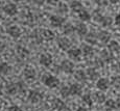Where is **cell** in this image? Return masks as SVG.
I'll return each mask as SVG.
<instances>
[{
  "label": "cell",
  "instance_id": "27",
  "mask_svg": "<svg viewBox=\"0 0 120 111\" xmlns=\"http://www.w3.org/2000/svg\"><path fill=\"white\" fill-rule=\"evenodd\" d=\"M87 74H88V76H89V78L91 80H95V79H97V78L99 77L98 72L96 71L95 69H88Z\"/></svg>",
  "mask_w": 120,
  "mask_h": 111
},
{
  "label": "cell",
  "instance_id": "3",
  "mask_svg": "<svg viewBox=\"0 0 120 111\" xmlns=\"http://www.w3.org/2000/svg\"><path fill=\"white\" fill-rule=\"evenodd\" d=\"M39 61H40V64H42L43 66L48 68L52 63V56L50 54H48V53H43V54H41Z\"/></svg>",
  "mask_w": 120,
  "mask_h": 111
},
{
  "label": "cell",
  "instance_id": "22",
  "mask_svg": "<svg viewBox=\"0 0 120 111\" xmlns=\"http://www.w3.org/2000/svg\"><path fill=\"white\" fill-rule=\"evenodd\" d=\"M11 68L8 63H6V62H1L0 63V74L1 75H8L11 72Z\"/></svg>",
  "mask_w": 120,
  "mask_h": 111
},
{
  "label": "cell",
  "instance_id": "40",
  "mask_svg": "<svg viewBox=\"0 0 120 111\" xmlns=\"http://www.w3.org/2000/svg\"><path fill=\"white\" fill-rule=\"evenodd\" d=\"M4 50H5V44L0 42V53H2Z\"/></svg>",
  "mask_w": 120,
  "mask_h": 111
},
{
  "label": "cell",
  "instance_id": "28",
  "mask_svg": "<svg viewBox=\"0 0 120 111\" xmlns=\"http://www.w3.org/2000/svg\"><path fill=\"white\" fill-rule=\"evenodd\" d=\"M105 108L109 110H113V109H116L117 108V102L110 99V100L105 101Z\"/></svg>",
  "mask_w": 120,
  "mask_h": 111
},
{
  "label": "cell",
  "instance_id": "13",
  "mask_svg": "<svg viewBox=\"0 0 120 111\" xmlns=\"http://www.w3.org/2000/svg\"><path fill=\"white\" fill-rule=\"evenodd\" d=\"M52 106H53L54 109H56L57 111H64L66 110V104L64 103L61 99H54L53 103H52Z\"/></svg>",
  "mask_w": 120,
  "mask_h": 111
},
{
  "label": "cell",
  "instance_id": "9",
  "mask_svg": "<svg viewBox=\"0 0 120 111\" xmlns=\"http://www.w3.org/2000/svg\"><path fill=\"white\" fill-rule=\"evenodd\" d=\"M57 44H59L60 49H62L64 51L70 50L69 48H70V46H71V42L68 38H60L59 40H57Z\"/></svg>",
  "mask_w": 120,
  "mask_h": 111
},
{
  "label": "cell",
  "instance_id": "16",
  "mask_svg": "<svg viewBox=\"0 0 120 111\" xmlns=\"http://www.w3.org/2000/svg\"><path fill=\"white\" fill-rule=\"evenodd\" d=\"M98 40L101 42V43H109V41H110V38H111V34L109 33L108 31H105V30H102V31H100L98 33Z\"/></svg>",
  "mask_w": 120,
  "mask_h": 111
},
{
  "label": "cell",
  "instance_id": "25",
  "mask_svg": "<svg viewBox=\"0 0 120 111\" xmlns=\"http://www.w3.org/2000/svg\"><path fill=\"white\" fill-rule=\"evenodd\" d=\"M76 30V27H74L72 24H70V23H67L65 24V26H64V34H71L73 31Z\"/></svg>",
  "mask_w": 120,
  "mask_h": 111
},
{
  "label": "cell",
  "instance_id": "17",
  "mask_svg": "<svg viewBox=\"0 0 120 111\" xmlns=\"http://www.w3.org/2000/svg\"><path fill=\"white\" fill-rule=\"evenodd\" d=\"M41 35H42V38L46 41H52L55 36L53 32L51 30H49V29H43V30L41 31Z\"/></svg>",
  "mask_w": 120,
  "mask_h": 111
},
{
  "label": "cell",
  "instance_id": "12",
  "mask_svg": "<svg viewBox=\"0 0 120 111\" xmlns=\"http://www.w3.org/2000/svg\"><path fill=\"white\" fill-rule=\"evenodd\" d=\"M69 88H70V94H72V96H79V94H82V88L77 83L71 84L70 86H69Z\"/></svg>",
  "mask_w": 120,
  "mask_h": 111
},
{
  "label": "cell",
  "instance_id": "21",
  "mask_svg": "<svg viewBox=\"0 0 120 111\" xmlns=\"http://www.w3.org/2000/svg\"><path fill=\"white\" fill-rule=\"evenodd\" d=\"M100 56H101V59H102L103 61H107V62L111 61L113 58H114L113 55H112V53H111L110 51H108V50H102L101 51Z\"/></svg>",
  "mask_w": 120,
  "mask_h": 111
},
{
  "label": "cell",
  "instance_id": "29",
  "mask_svg": "<svg viewBox=\"0 0 120 111\" xmlns=\"http://www.w3.org/2000/svg\"><path fill=\"white\" fill-rule=\"evenodd\" d=\"M94 99H95V101L99 104L105 102V96L103 94H101V92H95V94H94Z\"/></svg>",
  "mask_w": 120,
  "mask_h": 111
},
{
  "label": "cell",
  "instance_id": "42",
  "mask_svg": "<svg viewBox=\"0 0 120 111\" xmlns=\"http://www.w3.org/2000/svg\"><path fill=\"white\" fill-rule=\"evenodd\" d=\"M77 111H87V109H86L85 107H79V108L77 109Z\"/></svg>",
  "mask_w": 120,
  "mask_h": 111
},
{
  "label": "cell",
  "instance_id": "4",
  "mask_svg": "<svg viewBox=\"0 0 120 111\" xmlns=\"http://www.w3.org/2000/svg\"><path fill=\"white\" fill-rule=\"evenodd\" d=\"M61 70L67 74H71L73 73V70H74V64H73L72 61L67 60V59L63 60L61 63Z\"/></svg>",
  "mask_w": 120,
  "mask_h": 111
},
{
  "label": "cell",
  "instance_id": "20",
  "mask_svg": "<svg viewBox=\"0 0 120 111\" xmlns=\"http://www.w3.org/2000/svg\"><path fill=\"white\" fill-rule=\"evenodd\" d=\"M74 77H75L76 80L85 82V81L87 80V74H86V72H84L82 70H77L74 73Z\"/></svg>",
  "mask_w": 120,
  "mask_h": 111
},
{
  "label": "cell",
  "instance_id": "26",
  "mask_svg": "<svg viewBox=\"0 0 120 111\" xmlns=\"http://www.w3.org/2000/svg\"><path fill=\"white\" fill-rule=\"evenodd\" d=\"M78 17H79V19L82 21H84V22L90 21V19H91V15H90L86 10H82V11H80V13L78 14Z\"/></svg>",
  "mask_w": 120,
  "mask_h": 111
},
{
  "label": "cell",
  "instance_id": "15",
  "mask_svg": "<svg viewBox=\"0 0 120 111\" xmlns=\"http://www.w3.org/2000/svg\"><path fill=\"white\" fill-rule=\"evenodd\" d=\"M70 8L73 11H75V13H78L79 14L80 11L82 10V3L80 1H71L70 2Z\"/></svg>",
  "mask_w": 120,
  "mask_h": 111
},
{
  "label": "cell",
  "instance_id": "34",
  "mask_svg": "<svg viewBox=\"0 0 120 111\" xmlns=\"http://www.w3.org/2000/svg\"><path fill=\"white\" fill-rule=\"evenodd\" d=\"M17 86H18V91L19 92H24L25 89H26V85L23 81H19L17 82Z\"/></svg>",
  "mask_w": 120,
  "mask_h": 111
},
{
  "label": "cell",
  "instance_id": "32",
  "mask_svg": "<svg viewBox=\"0 0 120 111\" xmlns=\"http://www.w3.org/2000/svg\"><path fill=\"white\" fill-rule=\"evenodd\" d=\"M60 92H61L62 97L67 98V97L70 96V88H69V86H63L61 89H60Z\"/></svg>",
  "mask_w": 120,
  "mask_h": 111
},
{
  "label": "cell",
  "instance_id": "18",
  "mask_svg": "<svg viewBox=\"0 0 120 111\" xmlns=\"http://www.w3.org/2000/svg\"><path fill=\"white\" fill-rule=\"evenodd\" d=\"M76 32L78 33V35L80 36H86L88 34V28L84 23H79L76 26Z\"/></svg>",
  "mask_w": 120,
  "mask_h": 111
},
{
  "label": "cell",
  "instance_id": "41",
  "mask_svg": "<svg viewBox=\"0 0 120 111\" xmlns=\"http://www.w3.org/2000/svg\"><path fill=\"white\" fill-rule=\"evenodd\" d=\"M115 23H116L117 25H120V14H118V15L115 17Z\"/></svg>",
  "mask_w": 120,
  "mask_h": 111
},
{
  "label": "cell",
  "instance_id": "33",
  "mask_svg": "<svg viewBox=\"0 0 120 111\" xmlns=\"http://www.w3.org/2000/svg\"><path fill=\"white\" fill-rule=\"evenodd\" d=\"M113 23V19L111 17H105L102 20V22H101V24H102V26L105 27H108V26H111Z\"/></svg>",
  "mask_w": 120,
  "mask_h": 111
},
{
  "label": "cell",
  "instance_id": "5",
  "mask_svg": "<svg viewBox=\"0 0 120 111\" xmlns=\"http://www.w3.org/2000/svg\"><path fill=\"white\" fill-rule=\"evenodd\" d=\"M3 11L8 16H15L18 13L17 5L15 3H8L3 6Z\"/></svg>",
  "mask_w": 120,
  "mask_h": 111
},
{
  "label": "cell",
  "instance_id": "35",
  "mask_svg": "<svg viewBox=\"0 0 120 111\" xmlns=\"http://www.w3.org/2000/svg\"><path fill=\"white\" fill-rule=\"evenodd\" d=\"M59 10L61 13H67V10H68V6H67V4H65L64 2H61V3L59 4Z\"/></svg>",
  "mask_w": 120,
  "mask_h": 111
},
{
  "label": "cell",
  "instance_id": "7",
  "mask_svg": "<svg viewBox=\"0 0 120 111\" xmlns=\"http://www.w3.org/2000/svg\"><path fill=\"white\" fill-rule=\"evenodd\" d=\"M96 86H97V88L99 89V90L105 91V90H107V89L109 88L110 81L108 80L107 78H99L97 83H96Z\"/></svg>",
  "mask_w": 120,
  "mask_h": 111
},
{
  "label": "cell",
  "instance_id": "8",
  "mask_svg": "<svg viewBox=\"0 0 120 111\" xmlns=\"http://www.w3.org/2000/svg\"><path fill=\"white\" fill-rule=\"evenodd\" d=\"M6 32L14 38H18L20 35H21V29H20L18 26H16V25H11V26H10L8 28V30H6Z\"/></svg>",
  "mask_w": 120,
  "mask_h": 111
},
{
  "label": "cell",
  "instance_id": "36",
  "mask_svg": "<svg viewBox=\"0 0 120 111\" xmlns=\"http://www.w3.org/2000/svg\"><path fill=\"white\" fill-rule=\"evenodd\" d=\"M103 16L102 15H100L99 13H95L94 14V20L96 21V22H99V23H101L102 22V20H103Z\"/></svg>",
  "mask_w": 120,
  "mask_h": 111
},
{
  "label": "cell",
  "instance_id": "19",
  "mask_svg": "<svg viewBox=\"0 0 120 111\" xmlns=\"http://www.w3.org/2000/svg\"><path fill=\"white\" fill-rule=\"evenodd\" d=\"M82 54H84V56L86 57H92L93 56V53H94V49L92 48V46L90 45H85L84 47H82Z\"/></svg>",
  "mask_w": 120,
  "mask_h": 111
},
{
  "label": "cell",
  "instance_id": "23",
  "mask_svg": "<svg viewBox=\"0 0 120 111\" xmlns=\"http://www.w3.org/2000/svg\"><path fill=\"white\" fill-rule=\"evenodd\" d=\"M108 47H109L110 52H119L120 51V45L117 41H111Z\"/></svg>",
  "mask_w": 120,
  "mask_h": 111
},
{
  "label": "cell",
  "instance_id": "44",
  "mask_svg": "<svg viewBox=\"0 0 120 111\" xmlns=\"http://www.w3.org/2000/svg\"><path fill=\"white\" fill-rule=\"evenodd\" d=\"M1 107H2V103H1V100H0V110H1Z\"/></svg>",
  "mask_w": 120,
  "mask_h": 111
},
{
  "label": "cell",
  "instance_id": "37",
  "mask_svg": "<svg viewBox=\"0 0 120 111\" xmlns=\"http://www.w3.org/2000/svg\"><path fill=\"white\" fill-rule=\"evenodd\" d=\"M113 85H115V86H118L120 87V77H114L113 78V81H112Z\"/></svg>",
  "mask_w": 120,
  "mask_h": 111
},
{
  "label": "cell",
  "instance_id": "39",
  "mask_svg": "<svg viewBox=\"0 0 120 111\" xmlns=\"http://www.w3.org/2000/svg\"><path fill=\"white\" fill-rule=\"evenodd\" d=\"M113 68H114V70L116 71V72L120 73V62H116V63L113 66Z\"/></svg>",
  "mask_w": 120,
  "mask_h": 111
},
{
  "label": "cell",
  "instance_id": "24",
  "mask_svg": "<svg viewBox=\"0 0 120 111\" xmlns=\"http://www.w3.org/2000/svg\"><path fill=\"white\" fill-rule=\"evenodd\" d=\"M97 38H98V36L96 35L95 33H93V32H90V33H88L86 35V42L89 43L90 45H94V44H96Z\"/></svg>",
  "mask_w": 120,
  "mask_h": 111
},
{
  "label": "cell",
  "instance_id": "14",
  "mask_svg": "<svg viewBox=\"0 0 120 111\" xmlns=\"http://www.w3.org/2000/svg\"><path fill=\"white\" fill-rule=\"evenodd\" d=\"M5 91H6V94H10V96H13V94L19 92V91H18L17 83H14V82L8 83V84L6 85V87H5Z\"/></svg>",
  "mask_w": 120,
  "mask_h": 111
},
{
  "label": "cell",
  "instance_id": "6",
  "mask_svg": "<svg viewBox=\"0 0 120 111\" xmlns=\"http://www.w3.org/2000/svg\"><path fill=\"white\" fill-rule=\"evenodd\" d=\"M65 23V19L59 16H51L50 17V24L52 27H62Z\"/></svg>",
  "mask_w": 120,
  "mask_h": 111
},
{
  "label": "cell",
  "instance_id": "1",
  "mask_svg": "<svg viewBox=\"0 0 120 111\" xmlns=\"http://www.w3.org/2000/svg\"><path fill=\"white\" fill-rule=\"evenodd\" d=\"M43 83L46 85V86L50 87V88H54V87H57L60 84V80L57 79L56 77L50 75V74H45L42 78Z\"/></svg>",
  "mask_w": 120,
  "mask_h": 111
},
{
  "label": "cell",
  "instance_id": "43",
  "mask_svg": "<svg viewBox=\"0 0 120 111\" xmlns=\"http://www.w3.org/2000/svg\"><path fill=\"white\" fill-rule=\"evenodd\" d=\"M48 2V3H50V4H53V5H54V4H56V2H55V1H47Z\"/></svg>",
  "mask_w": 120,
  "mask_h": 111
},
{
  "label": "cell",
  "instance_id": "30",
  "mask_svg": "<svg viewBox=\"0 0 120 111\" xmlns=\"http://www.w3.org/2000/svg\"><path fill=\"white\" fill-rule=\"evenodd\" d=\"M82 102H84L85 104H87L88 106H90L91 107L92 105H93V101H92V97L90 94H86L82 96Z\"/></svg>",
  "mask_w": 120,
  "mask_h": 111
},
{
  "label": "cell",
  "instance_id": "11",
  "mask_svg": "<svg viewBox=\"0 0 120 111\" xmlns=\"http://www.w3.org/2000/svg\"><path fill=\"white\" fill-rule=\"evenodd\" d=\"M82 53V51L80 49H78V48H73V49H70L68 51V56H69V58L76 60V59H78L80 57Z\"/></svg>",
  "mask_w": 120,
  "mask_h": 111
},
{
  "label": "cell",
  "instance_id": "38",
  "mask_svg": "<svg viewBox=\"0 0 120 111\" xmlns=\"http://www.w3.org/2000/svg\"><path fill=\"white\" fill-rule=\"evenodd\" d=\"M8 111H23L19 106H16V105H13L8 108Z\"/></svg>",
  "mask_w": 120,
  "mask_h": 111
},
{
  "label": "cell",
  "instance_id": "10",
  "mask_svg": "<svg viewBox=\"0 0 120 111\" xmlns=\"http://www.w3.org/2000/svg\"><path fill=\"white\" fill-rule=\"evenodd\" d=\"M23 76L27 80H34L37 76V73L33 68H25L24 71H23Z\"/></svg>",
  "mask_w": 120,
  "mask_h": 111
},
{
  "label": "cell",
  "instance_id": "2",
  "mask_svg": "<svg viewBox=\"0 0 120 111\" xmlns=\"http://www.w3.org/2000/svg\"><path fill=\"white\" fill-rule=\"evenodd\" d=\"M43 99V96L40 91L38 90H30L28 94V97H27V100L30 102L31 104H37L39 103L41 100Z\"/></svg>",
  "mask_w": 120,
  "mask_h": 111
},
{
  "label": "cell",
  "instance_id": "31",
  "mask_svg": "<svg viewBox=\"0 0 120 111\" xmlns=\"http://www.w3.org/2000/svg\"><path fill=\"white\" fill-rule=\"evenodd\" d=\"M17 52L22 58H25V57L28 55V50H26L24 47H18L17 49Z\"/></svg>",
  "mask_w": 120,
  "mask_h": 111
}]
</instances>
